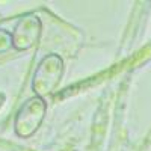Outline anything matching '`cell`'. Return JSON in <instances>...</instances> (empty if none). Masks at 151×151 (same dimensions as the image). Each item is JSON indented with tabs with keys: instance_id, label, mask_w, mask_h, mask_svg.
<instances>
[{
	"instance_id": "obj_1",
	"label": "cell",
	"mask_w": 151,
	"mask_h": 151,
	"mask_svg": "<svg viewBox=\"0 0 151 151\" xmlns=\"http://www.w3.org/2000/svg\"><path fill=\"white\" fill-rule=\"evenodd\" d=\"M62 76H64V60L58 55H47L38 64L33 79H32V89L36 97L44 98L59 86Z\"/></svg>"
},
{
	"instance_id": "obj_2",
	"label": "cell",
	"mask_w": 151,
	"mask_h": 151,
	"mask_svg": "<svg viewBox=\"0 0 151 151\" xmlns=\"http://www.w3.org/2000/svg\"><path fill=\"white\" fill-rule=\"evenodd\" d=\"M45 101L44 98L32 97L24 103L15 115L14 130L20 137H30L41 127L45 116Z\"/></svg>"
},
{
	"instance_id": "obj_3",
	"label": "cell",
	"mask_w": 151,
	"mask_h": 151,
	"mask_svg": "<svg viewBox=\"0 0 151 151\" xmlns=\"http://www.w3.org/2000/svg\"><path fill=\"white\" fill-rule=\"evenodd\" d=\"M41 35V20L35 14H27L18 20L12 36V47L15 50H29L32 48Z\"/></svg>"
},
{
	"instance_id": "obj_4",
	"label": "cell",
	"mask_w": 151,
	"mask_h": 151,
	"mask_svg": "<svg viewBox=\"0 0 151 151\" xmlns=\"http://www.w3.org/2000/svg\"><path fill=\"white\" fill-rule=\"evenodd\" d=\"M9 48H12V36L5 29H0V53L8 52Z\"/></svg>"
}]
</instances>
